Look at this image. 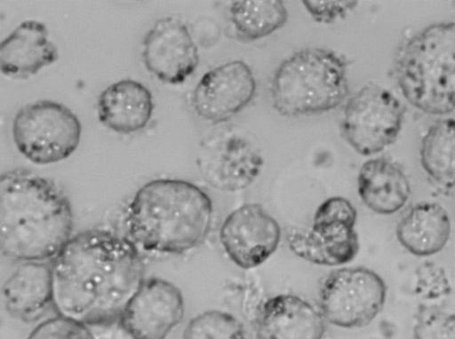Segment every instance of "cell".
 I'll list each match as a JSON object with an SVG mask.
<instances>
[{"label": "cell", "instance_id": "1", "mask_svg": "<svg viewBox=\"0 0 455 339\" xmlns=\"http://www.w3.org/2000/svg\"><path fill=\"white\" fill-rule=\"evenodd\" d=\"M50 270L57 314L88 327L118 320L145 280L139 249L124 236L100 229L73 235Z\"/></svg>", "mask_w": 455, "mask_h": 339}, {"label": "cell", "instance_id": "2", "mask_svg": "<svg viewBox=\"0 0 455 339\" xmlns=\"http://www.w3.org/2000/svg\"><path fill=\"white\" fill-rule=\"evenodd\" d=\"M68 196L52 179L26 168L0 174V252L20 262L52 259L73 236Z\"/></svg>", "mask_w": 455, "mask_h": 339}, {"label": "cell", "instance_id": "3", "mask_svg": "<svg viewBox=\"0 0 455 339\" xmlns=\"http://www.w3.org/2000/svg\"><path fill=\"white\" fill-rule=\"evenodd\" d=\"M210 196L195 184L157 178L140 187L126 209L127 238L138 249L181 254L198 247L212 224Z\"/></svg>", "mask_w": 455, "mask_h": 339}, {"label": "cell", "instance_id": "4", "mask_svg": "<svg viewBox=\"0 0 455 339\" xmlns=\"http://www.w3.org/2000/svg\"><path fill=\"white\" fill-rule=\"evenodd\" d=\"M394 71L405 99L432 115L454 110L455 23L429 25L410 37L398 50Z\"/></svg>", "mask_w": 455, "mask_h": 339}, {"label": "cell", "instance_id": "5", "mask_svg": "<svg viewBox=\"0 0 455 339\" xmlns=\"http://www.w3.org/2000/svg\"><path fill=\"white\" fill-rule=\"evenodd\" d=\"M276 112L295 117L331 111L348 94L347 62L324 48H306L280 63L270 83Z\"/></svg>", "mask_w": 455, "mask_h": 339}, {"label": "cell", "instance_id": "6", "mask_svg": "<svg viewBox=\"0 0 455 339\" xmlns=\"http://www.w3.org/2000/svg\"><path fill=\"white\" fill-rule=\"evenodd\" d=\"M81 136L82 124L76 114L52 99H37L23 105L12 122L16 149L37 165L68 159L77 149Z\"/></svg>", "mask_w": 455, "mask_h": 339}, {"label": "cell", "instance_id": "7", "mask_svg": "<svg viewBox=\"0 0 455 339\" xmlns=\"http://www.w3.org/2000/svg\"><path fill=\"white\" fill-rule=\"evenodd\" d=\"M205 183L222 192L250 186L259 176L264 159L256 144L235 125H220L200 141L196 155Z\"/></svg>", "mask_w": 455, "mask_h": 339}, {"label": "cell", "instance_id": "8", "mask_svg": "<svg viewBox=\"0 0 455 339\" xmlns=\"http://www.w3.org/2000/svg\"><path fill=\"white\" fill-rule=\"evenodd\" d=\"M387 285L379 274L363 266L331 271L319 288V306L326 322L343 328L362 327L383 309Z\"/></svg>", "mask_w": 455, "mask_h": 339}, {"label": "cell", "instance_id": "9", "mask_svg": "<svg viewBox=\"0 0 455 339\" xmlns=\"http://www.w3.org/2000/svg\"><path fill=\"white\" fill-rule=\"evenodd\" d=\"M403 118L404 107L392 92L378 84L368 83L348 99L340 132L356 153L373 155L395 142Z\"/></svg>", "mask_w": 455, "mask_h": 339}, {"label": "cell", "instance_id": "10", "mask_svg": "<svg viewBox=\"0 0 455 339\" xmlns=\"http://www.w3.org/2000/svg\"><path fill=\"white\" fill-rule=\"evenodd\" d=\"M281 237L279 223L259 203H245L233 210L220 230L225 253L243 269L267 261L277 249Z\"/></svg>", "mask_w": 455, "mask_h": 339}, {"label": "cell", "instance_id": "11", "mask_svg": "<svg viewBox=\"0 0 455 339\" xmlns=\"http://www.w3.org/2000/svg\"><path fill=\"white\" fill-rule=\"evenodd\" d=\"M256 87L254 75L244 61H229L200 78L191 94V106L204 121L221 124L251 103Z\"/></svg>", "mask_w": 455, "mask_h": 339}, {"label": "cell", "instance_id": "12", "mask_svg": "<svg viewBox=\"0 0 455 339\" xmlns=\"http://www.w3.org/2000/svg\"><path fill=\"white\" fill-rule=\"evenodd\" d=\"M180 290L160 278L145 279L118 322L134 339H165L184 317Z\"/></svg>", "mask_w": 455, "mask_h": 339}, {"label": "cell", "instance_id": "13", "mask_svg": "<svg viewBox=\"0 0 455 339\" xmlns=\"http://www.w3.org/2000/svg\"><path fill=\"white\" fill-rule=\"evenodd\" d=\"M147 70L163 83H182L199 63L197 45L183 21L175 17L157 20L142 43Z\"/></svg>", "mask_w": 455, "mask_h": 339}, {"label": "cell", "instance_id": "14", "mask_svg": "<svg viewBox=\"0 0 455 339\" xmlns=\"http://www.w3.org/2000/svg\"><path fill=\"white\" fill-rule=\"evenodd\" d=\"M256 339H323L326 321L300 296L280 294L259 305L253 319Z\"/></svg>", "mask_w": 455, "mask_h": 339}, {"label": "cell", "instance_id": "15", "mask_svg": "<svg viewBox=\"0 0 455 339\" xmlns=\"http://www.w3.org/2000/svg\"><path fill=\"white\" fill-rule=\"evenodd\" d=\"M60 57L48 27L25 20L0 40V74L15 80L28 79L53 65Z\"/></svg>", "mask_w": 455, "mask_h": 339}, {"label": "cell", "instance_id": "16", "mask_svg": "<svg viewBox=\"0 0 455 339\" xmlns=\"http://www.w3.org/2000/svg\"><path fill=\"white\" fill-rule=\"evenodd\" d=\"M154 107L150 91L132 79H122L107 86L96 104L100 122L123 135L143 130L151 120Z\"/></svg>", "mask_w": 455, "mask_h": 339}, {"label": "cell", "instance_id": "17", "mask_svg": "<svg viewBox=\"0 0 455 339\" xmlns=\"http://www.w3.org/2000/svg\"><path fill=\"white\" fill-rule=\"evenodd\" d=\"M6 311L24 322H34L52 306L50 266L44 262H24L2 287Z\"/></svg>", "mask_w": 455, "mask_h": 339}, {"label": "cell", "instance_id": "18", "mask_svg": "<svg viewBox=\"0 0 455 339\" xmlns=\"http://www.w3.org/2000/svg\"><path fill=\"white\" fill-rule=\"evenodd\" d=\"M361 201L371 211L392 215L410 199V181L400 167L384 157L371 158L361 166L357 176Z\"/></svg>", "mask_w": 455, "mask_h": 339}, {"label": "cell", "instance_id": "19", "mask_svg": "<svg viewBox=\"0 0 455 339\" xmlns=\"http://www.w3.org/2000/svg\"><path fill=\"white\" fill-rule=\"evenodd\" d=\"M451 223L446 209L435 201H421L412 206L395 227L399 243L416 256H429L447 244Z\"/></svg>", "mask_w": 455, "mask_h": 339}, {"label": "cell", "instance_id": "20", "mask_svg": "<svg viewBox=\"0 0 455 339\" xmlns=\"http://www.w3.org/2000/svg\"><path fill=\"white\" fill-rule=\"evenodd\" d=\"M286 239L292 253L309 263L339 266L349 263L359 251L356 231L344 235L319 233L310 229L290 227Z\"/></svg>", "mask_w": 455, "mask_h": 339}, {"label": "cell", "instance_id": "21", "mask_svg": "<svg viewBox=\"0 0 455 339\" xmlns=\"http://www.w3.org/2000/svg\"><path fill=\"white\" fill-rule=\"evenodd\" d=\"M419 157L429 177L443 189L452 193L455 176L453 118L439 120L429 127L421 139Z\"/></svg>", "mask_w": 455, "mask_h": 339}, {"label": "cell", "instance_id": "22", "mask_svg": "<svg viewBox=\"0 0 455 339\" xmlns=\"http://www.w3.org/2000/svg\"><path fill=\"white\" fill-rule=\"evenodd\" d=\"M288 11L283 1H232L228 20L238 39L256 41L270 35L287 21Z\"/></svg>", "mask_w": 455, "mask_h": 339}, {"label": "cell", "instance_id": "23", "mask_svg": "<svg viewBox=\"0 0 455 339\" xmlns=\"http://www.w3.org/2000/svg\"><path fill=\"white\" fill-rule=\"evenodd\" d=\"M183 339H246L243 323L234 315L210 310L199 313L187 324Z\"/></svg>", "mask_w": 455, "mask_h": 339}, {"label": "cell", "instance_id": "24", "mask_svg": "<svg viewBox=\"0 0 455 339\" xmlns=\"http://www.w3.org/2000/svg\"><path fill=\"white\" fill-rule=\"evenodd\" d=\"M357 211L350 201L341 196H332L323 201L316 209L311 229L330 235H343L355 231Z\"/></svg>", "mask_w": 455, "mask_h": 339}, {"label": "cell", "instance_id": "25", "mask_svg": "<svg viewBox=\"0 0 455 339\" xmlns=\"http://www.w3.org/2000/svg\"><path fill=\"white\" fill-rule=\"evenodd\" d=\"M414 339H455V316L435 305L419 304L413 326Z\"/></svg>", "mask_w": 455, "mask_h": 339}, {"label": "cell", "instance_id": "26", "mask_svg": "<svg viewBox=\"0 0 455 339\" xmlns=\"http://www.w3.org/2000/svg\"><path fill=\"white\" fill-rule=\"evenodd\" d=\"M27 339H95L90 327L58 315L38 324Z\"/></svg>", "mask_w": 455, "mask_h": 339}, {"label": "cell", "instance_id": "27", "mask_svg": "<svg viewBox=\"0 0 455 339\" xmlns=\"http://www.w3.org/2000/svg\"><path fill=\"white\" fill-rule=\"evenodd\" d=\"M451 285L445 271L430 261L423 263L416 270L415 292L429 300L449 295Z\"/></svg>", "mask_w": 455, "mask_h": 339}, {"label": "cell", "instance_id": "28", "mask_svg": "<svg viewBox=\"0 0 455 339\" xmlns=\"http://www.w3.org/2000/svg\"><path fill=\"white\" fill-rule=\"evenodd\" d=\"M302 4L316 22L331 24L356 8L358 1H303Z\"/></svg>", "mask_w": 455, "mask_h": 339}, {"label": "cell", "instance_id": "29", "mask_svg": "<svg viewBox=\"0 0 455 339\" xmlns=\"http://www.w3.org/2000/svg\"><path fill=\"white\" fill-rule=\"evenodd\" d=\"M90 327L95 339H134L124 329L118 320Z\"/></svg>", "mask_w": 455, "mask_h": 339}]
</instances>
